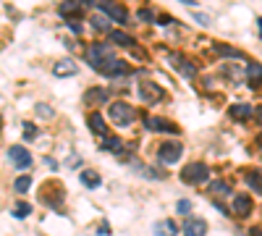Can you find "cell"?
Returning a JSON list of instances; mask_svg holds the SVG:
<instances>
[{
    "label": "cell",
    "instance_id": "1f68e13d",
    "mask_svg": "<svg viewBox=\"0 0 262 236\" xmlns=\"http://www.w3.org/2000/svg\"><path fill=\"white\" fill-rule=\"evenodd\" d=\"M139 19L142 21H155V13L149 11V8H142V11H139Z\"/></svg>",
    "mask_w": 262,
    "mask_h": 236
},
{
    "label": "cell",
    "instance_id": "9c48e42d",
    "mask_svg": "<svg viewBox=\"0 0 262 236\" xmlns=\"http://www.w3.org/2000/svg\"><path fill=\"white\" fill-rule=\"evenodd\" d=\"M184 236H207V223L202 218H189V223L184 229Z\"/></svg>",
    "mask_w": 262,
    "mask_h": 236
},
{
    "label": "cell",
    "instance_id": "2e32d148",
    "mask_svg": "<svg viewBox=\"0 0 262 236\" xmlns=\"http://www.w3.org/2000/svg\"><path fill=\"white\" fill-rule=\"evenodd\" d=\"M252 116H255L252 105H231V118H236V121H247Z\"/></svg>",
    "mask_w": 262,
    "mask_h": 236
},
{
    "label": "cell",
    "instance_id": "5b68a950",
    "mask_svg": "<svg viewBox=\"0 0 262 236\" xmlns=\"http://www.w3.org/2000/svg\"><path fill=\"white\" fill-rule=\"evenodd\" d=\"M139 97H142L147 105H155L163 100V89L157 84H152V81H142V84H139Z\"/></svg>",
    "mask_w": 262,
    "mask_h": 236
},
{
    "label": "cell",
    "instance_id": "6da1fadb",
    "mask_svg": "<svg viewBox=\"0 0 262 236\" xmlns=\"http://www.w3.org/2000/svg\"><path fill=\"white\" fill-rule=\"evenodd\" d=\"M108 113L118 126H129V123H134V118H136V111L129 103H113L108 108Z\"/></svg>",
    "mask_w": 262,
    "mask_h": 236
},
{
    "label": "cell",
    "instance_id": "836d02e7",
    "mask_svg": "<svg viewBox=\"0 0 262 236\" xmlns=\"http://www.w3.org/2000/svg\"><path fill=\"white\" fill-rule=\"evenodd\" d=\"M110 234V226L105 223V226H100V236H108Z\"/></svg>",
    "mask_w": 262,
    "mask_h": 236
},
{
    "label": "cell",
    "instance_id": "f546056e",
    "mask_svg": "<svg viewBox=\"0 0 262 236\" xmlns=\"http://www.w3.org/2000/svg\"><path fill=\"white\" fill-rule=\"evenodd\" d=\"M24 134H26V139H34L37 137V126L34 123H24Z\"/></svg>",
    "mask_w": 262,
    "mask_h": 236
},
{
    "label": "cell",
    "instance_id": "7a4b0ae2",
    "mask_svg": "<svg viewBox=\"0 0 262 236\" xmlns=\"http://www.w3.org/2000/svg\"><path fill=\"white\" fill-rule=\"evenodd\" d=\"M181 178L186 184H204V181L210 178V168L204 166V163H189V166L184 168Z\"/></svg>",
    "mask_w": 262,
    "mask_h": 236
},
{
    "label": "cell",
    "instance_id": "277c9868",
    "mask_svg": "<svg viewBox=\"0 0 262 236\" xmlns=\"http://www.w3.org/2000/svg\"><path fill=\"white\" fill-rule=\"evenodd\" d=\"M181 155H184V147L179 142H165V144H160V152H157V158H160V163H165V166L179 163Z\"/></svg>",
    "mask_w": 262,
    "mask_h": 236
},
{
    "label": "cell",
    "instance_id": "cb8c5ba5",
    "mask_svg": "<svg viewBox=\"0 0 262 236\" xmlns=\"http://www.w3.org/2000/svg\"><path fill=\"white\" fill-rule=\"evenodd\" d=\"M210 192L218 194V197H223V194H231V186L226 184V181H212V184H210Z\"/></svg>",
    "mask_w": 262,
    "mask_h": 236
},
{
    "label": "cell",
    "instance_id": "3957f363",
    "mask_svg": "<svg viewBox=\"0 0 262 236\" xmlns=\"http://www.w3.org/2000/svg\"><path fill=\"white\" fill-rule=\"evenodd\" d=\"M87 60L100 71L102 66H105V63L113 60V50H110L108 45H92V48L87 50Z\"/></svg>",
    "mask_w": 262,
    "mask_h": 236
},
{
    "label": "cell",
    "instance_id": "d6986e66",
    "mask_svg": "<svg viewBox=\"0 0 262 236\" xmlns=\"http://www.w3.org/2000/svg\"><path fill=\"white\" fill-rule=\"evenodd\" d=\"M81 3H76V0H71V3H63L58 11H61V16H66V19H71V16H76V13H81Z\"/></svg>",
    "mask_w": 262,
    "mask_h": 236
},
{
    "label": "cell",
    "instance_id": "e0dca14e",
    "mask_svg": "<svg viewBox=\"0 0 262 236\" xmlns=\"http://www.w3.org/2000/svg\"><path fill=\"white\" fill-rule=\"evenodd\" d=\"M110 42H116V45H124V48H134V37L126 32H110Z\"/></svg>",
    "mask_w": 262,
    "mask_h": 236
},
{
    "label": "cell",
    "instance_id": "7c38bea8",
    "mask_svg": "<svg viewBox=\"0 0 262 236\" xmlns=\"http://www.w3.org/2000/svg\"><path fill=\"white\" fill-rule=\"evenodd\" d=\"M108 97H110V92L105 87H100V89H89V92L84 95V103L87 105H100V103H105Z\"/></svg>",
    "mask_w": 262,
    "mask_h": 236
},
{
    "label": "cell",
    "instance_id": "8d00e7d4",
    "mask_svg": "<svg viewBox=\"0 0 262 236\" xmlns=\"http://www.w3.org/2000/svg\"><path fill=\"white\" fill-rule=\"evenodd\" d=\"M257 24H260V34H262V19H260V21H257Z\"/></svg>",
    "mask_w": 262,
    "mask_h": 236
},
{
    "label": "cell",
    "instance_id": "4fadbf2b",
    "mask_svg": "<svg viewBox=\"0 0 262 236\" xmlns=\"http://www.w3.org/2000/svg\"><path fill=\"white\" fill-rule=\"evenodd\" d=\"M233 213L236 215H249L252 213V199L247 194H236L233 197Z\"/></svg>",
    "mask_w": 262,
    "mask_h": 236
},
{
    "label": "cell",
    "instance_id": "ba28073f",
    "mask_svg": "<svg viewBox=\"0 0 262 236\" xmlns=\"http://www.w3.org/2000/svg\"><path fill=\"white\" fill-rule=\"evenodd\" d=\"M144 126L149 131H168V134H179V129L171 123V121H165V118H144Z\"/></svg>",
    "mask_w": 262,
    "mask_h": 236
},
{
    "label": "cell",
    "instance_id": "f1b7e54d",
    "mask_svg": "<svg viewBox=\"0 0 262 236\" xmlns=\"http://www.w3.org/2000/svg\"><path fill=\"white\" fill-rule=\"evenodd\" d=\"M179 213L181 215H189L192 213V202H189V199H179Z\"/></svg>",
    "mask_w": 262,
    "mask_h": 236
},
{
    "label": "cell",
    "instance_id": "9a60e30c",
    "mask_svg": "<svg viewBox=\"0 0 262 236\" xmlns=\"http://www.w3.org/2000/svg\"><path fill=\"white\" fill-rule=\"evenodd\" d=\"M79 71V66L73 60H61V63H55V68H53V74L55 76H73Z\"/></svg>",
    "mask_w": 262,
    "mask_h": 236
},
{
    "label": "cell",
    "instance_id": "4316f807",
    "mask_svg": "<svg viewBox=\"0 0 262 236\" xmlns=\"http://www.w3.org/2000/svg\"><path fill=\"white\" fill-rule=\"evenodd\" d=\"M29 186H32V178L29 176H18L16 178V192H26Z\"/></svg>",
    "mask_w": 262,
    "mask_h": 236
},
{
    "label": "cell",
    "instance_id": "83f0119b",
    "mask_svg": "<svg viewBox=\"0 0 262 236\" xmlns=\"http://www.w3.org/2000/svg\"><path fill=\"white\" fill-rule=\"evenodd\" d=\"M29 210H32V207L26 205V202H18V205L13 207V215H16V218H26V215H29Z\"/></svg>",
    "mask_w": 262,
    "mask_h": 236
},
{
    "label": "cell",
    "instance_id": "e575fe53",
    "mask_svg": "<svg viewBox=\"0 0 262 236\" xmlns=\"http://www.w3.org/2000/svg\"><path fill=\"white\" fill-rule=\"evenodd\" d=\"M255 116H257V121L262 123V108H255Z\"/></svg>",
    "mask_w": 262,
    "mask_h": 236
},
{
    "label": "cell",
    "instance_id": "8fae6325",
    "mask_svg": "<svg viewBox=\"0 0 262 236\" xmlns=\"http://www.w3.org/2000/svg\"><path fill=\"white\" fill-rule=\"evenodd\" d=\"M168 63H173V68L179 71L181 76H186V79H192V76L196 74V68L192 66V63H186V60L179 58V56H168Z\"/></svg>",
    "mask_w": 262,
    "mask_h": 236
},
{
    "label": "cell",
    "instance_id": "d590c367",
    "mask_svg": "<svg viewBox=\"0 0 262 236\" xmlns=\"http://www.w3.org/2000/svg\"><path fill=\"white\" fill-rule=\"evenodd\" d=\"M252 236H262V231H252Z\"/></svg>",
    "mask_w": 262,
    "mask_h": 236
},
{
    "label": "cell",
    "instance_id": "52a82bcc",
    "mask_svg": "<svg viewBox=\"0 0 262 236\" xmlns=\"http://www.w3.org/2000/svg\"><path fill=\"white\" fill-rule=\"evenodd\" d=\"M8 158L13 160L16 168H24V171H26V168L32 166V155H29L24 147H11V150H8Z\"/></svg>",
    "mask_w": 262,
    "mask_h": 236
},
{
    "label": "cell",
    "instance_id": "d4e9b609",
    "mask_svg": "<svg viewBox=\"0 0 262 236\" xmlns=\"http://www.w3.org/2000/svg\"><path fill=\"white\" fill-rule=\"evenodd\" d=\"M89 24H92V29H95V32H105V29H108V19H105L102 13L92 16V19H89Z\"/></svg>",
    "mask_w": 262,
    "mask_h": 236
},
{
    "label": "cell",
    "instance_id": "5bb4252c",
    "mask_svg": "<svg viewBox=\"0 0 262 236\" xmlns=\"http://www.w3.org/2000/svg\"><path fill=\"white\" fill-rule=\"evenodd\" d=\"M176 234H179L176 221H157L155 223V236H176Z\"/></svg>",
    "mask_w": 262,
    "mask_h": 236
},
{
    "label": "cell",
    "instance_id": "30bf717a",
    "mask_svg": "<svg viewBox=\"0 0 262 236\" xmlns=\"http://www.w3.org/2000/svg\"><path fill=\"white\" fill-rule=\"evenodd\" d=\"M100 74H105V76H124V74H129V66L124 60H110V63H105V66L100 68Z\"/></svg>",
    "mask_w": 262,
    "mask_h": 236
},
{
    "label": "cell",
    "instance_id": "8992f818",
    "mask_svg": "<svg viewBox=\"0 0 262 236\" xmlns=\"http://www.w3.org/2000/svg\"><path fill=\"white\" fill-rule=\"evenodd\" d=\"M100 13H105V19L110 16V19L118 21V24H126V19H129L126 8H121L118 3H100Z\"/></svg>",
    "mask_w": 262,
    "mask_h": 236
},
{
    "label": "cell",
    "instance_id": "ac0fdd59",
    "mask_svg": "<svg viewBox=\"0 0 262 236\" xmlns=\"http://www.w3.org/2000/svg\"><path fill=\"white\" fill-rule=\"evenodd\" d=\"M81 184L84 186H89V189H95V186H100V174L97 171H81Z\"/></svg>",
    "mask_w": 262,
    "mask_h": 236
},
{
    "label": "cell",
    "instance_id": "603a6c76",
    "mask_svg": "<svg viewBox=\"0 0 262 236\" xmlns=\"http://www.w3.org/2000/svg\"><path fill=\"white\" fill-rule=\"evenodd\" d=\"M247 79H249V84L255 87L262 81V66H257V63H252V66L247 68Z\"/></svg>",
    "mask_w": 262,
    "mask_h": 236
},
{
    "label": "cell",
    "instance_id": "4dcf8cb0",
    "mask_svg": "<svg viewBox=\"0 0 262 236\" xmlns=\"http://www.w3.org/2000/svg\"><path fill=\"white\" fill-rule=\"evenodd\" d=\"M37 116H40V118H53V111L48 105H37Z\"/></svg>",
    "mask_w": 262,
    "mask_h": 236
},
{
    "label": "cell",
    "instance_id": "ffe728a7",
    "mask_svg": "<svg viewBox=\"0 0 262 236\" xmlns=\"http://www.w3.org/2000/svg\"><path fill=\"white\" fill-rule=\"evenodd\" d=\"M247 184L252 186V192L262 194V171H252V174L247 176Z\"/></svg>",
    "mask_w": 262,
    "mask_h": 236
},
{
    "label": "cell",
    "instance_id": "7402d4cb",
    "mask_svg": "<svg viewBox=\"0 0 262 236\" xmlns=\"http://www.w3.org/2000/svg\"><path fill=\"white\" fill-rule=\"evenodd\" d=\"M102 150H108V152H118L124 150V142H121L118 137H105V142H102Z\"/></svg>",
    "mask_w": 262,
    "mask_h": 236
},
{
    "label": "cell",
    "instance_id": "d6a6232c",
    "mask_svg": "<svg viewBox=\"0 0 262 236\" xmlns=\"http://www.w3.org/2000/svg\"><path fill=\"white\" fill-rule=\"evenodd\" d=\"M68 26H71V32H73V34H81V26H79L76 21H71Z\"/></svg>",
    "mask_w": 262,
    "mask_h": 236
},
{
    "label": "cell",
    "instance_id": "44dd1931",
    "mask_svg": "<svg viewBox=\"0 0 262 236\" xmlns=\"http://www.w3.org/2000/svg\"><path fill=\"white\" fill-rule=\"evenodd\" d=\"M89 129L95 134H105V118H102L100 113H92L89 116Z\"/></svg>",
    "mask_w": 262,
    "mask_h": 236
},
{
    "label": "cell",
    "instance_id": "484cf974",
    "mask_svg": "<svg viewBox=\"0 0 262 236\" xmlns=\"http://www.w3.org/2000/svg\"><path fill=\"white\" fill-rule=\"evenodd\" d=\"M215 53H220V56H231V58H241V53H239V50L226 48V45H215Z\"/></svg>",
    "mask_w": 262,
    "mask_h": 236
}]
</instances>
